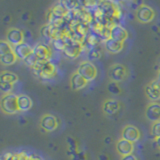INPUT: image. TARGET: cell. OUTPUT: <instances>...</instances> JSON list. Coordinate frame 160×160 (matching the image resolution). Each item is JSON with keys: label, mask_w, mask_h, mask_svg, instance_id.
Masks as SVG:
<instances>
[{"label": "cell", "mask_w": 160, "mask_h": 160, "mask_svg": "<svg viewBox=\"0 0 160 160\" xmlns=\"http://www.w3.org/2000/svg\"><path fill=\"white\" fill-rule=\"evenodd\" d=\"M121 160H138V159H137L136 156H135V155L129 154V155H126V156L121 157Z\"/></svg>", "instance_id": "cell-30"}, {"label": "cell", "mask_w": 160, "mask_h": 160, "mask_svg": "<svg viewBox=\"0 0 160 160\" xmlns=\"http://www.w3.org/2000/svg\"><path fill=\"white\" fill-rule=\"evenodd\" d=\"M18 59V57L16 56V54L13 52L5 54L3 56H0V62H1L3 65H12L16 62V60Z\"/></svg>", "instance_id": "cell-22"}, {"label": "cell", "mask_w": 160, "mask_h": 160, "mask_svg": "<svg viewBox=\"0 0 160 160\" xmlns=\"http://www.w3.org/2000/svg\"><path fill=\"white\" fill-rule=\"evenodd\" d=\"M88 84V81L85 78H83L77 71L72 74L70 78V86L73 90H79L84 88Z\"/></svg>", "instance_id": "cell-16"}, {"label": "cell", "mask_w": 160, "mask_h": 160, "mask_svg": "<svg viewBox=\"0 0 160 160\" xmlns=\"http://www.w3.org/2000/svg\"><path fill=\"white\" fill-rule=\"evenodd\" d=\"M121 136L123 139L128 140V141L132 143H135L140 139L141 134H140L139 129L137 127H135L134 125H126L122 129Z\"/></svg>", "instance_id": "cell-7"}, {"label": "cell", "mask_w": 160, "mask_h": 160, "mask_svg": "<svg viewBox=\"0 0 160 160\" xmlns=\"http://www.w3.org/2000/svg\"><path fill=\"white\" fill-rule=\"evenodd\" d=\"M18 76L13 72L10 71H3L0 74V83H8V84H14L17 82Z\"/></svg>", "instance_id": "cell-21"}, {"label": "cell", "mask_w": 160, "mask_h": 160, "mask_svg": "<svg viewBox=\"0 0 160 160\" xmlns=\"http://www.w3.org/2000/svg\"><path fill=\"white\" fill-rule=\"evenodd\" d=\"M50 12H51L53 15H55L56 17L59 18H64L65 16H67V14L69 13V10L67 9V7L65 6L63 2H60L50 9Z\"/></svg>", "instance_id": "cell-20"}, {"label": "cell", "mask_w": 160, "mask_h": 160, "mask_svg": "<svg viewBox=\"0 0 160 160\" xmlns=\"http://www.w3.org/2000/svg\"><path fill=\"white\" fill-rule=\"evenodd\" d=\"M158 68H159V71H160V63H159V65H158Z\"/></svg>", "instance_id": "cell-33"}, {"label": "cell", "mask_w": 160, "mask_h": 160, "mask_svg": "<svg viewBox=\"0 0 160 160\" xmlns=\"http://www.w3.org/2000/svg\"><path fill=\"white\" fill-rule=\"evenodd\" d=\"M52 45L54 49L57 50V51H64L65 48L67 46V43H66V40H64L63 37H60V38L53 40Z\"/></svg>", "instance_id": "cell-23"}, {"label": "cell", "mask_w": 160, "mask_h": 160, "mask_svg": "<svg viewBox=\"0 0 160 160\" xmlns=\"http://www.w3.org/2000/svg\"><path fill=\"white\" fill-rule=\"evenodd\" d=\"M145 95L154 102L160 99V82L158 80L150 82L145 86Z\"/></svg>", "instance_id": "cell-8"}, {"label": "cell", "mask_w": 160, "mask_h": 160, "mask_svg": "<svg viewBox=\"0 0 160 160\" xmlns=\"http://www.w3.org/2000/svg\"><path fill=\"white\" fill-rule=\"evenodd\" d=\"M110 38L124 43L125 40L128 38V32L121 25H114L110 28Z\"/></svg>", "instance_id": "cell-14"}, {"label": "cell", "mask_w": 160, "mask_h": 160, "mask_svg": "<svg viewBox=\"0 0 160 160\" xmlns=\"http://www.w3.org/2000/svg\"><path fill=\"white\" fill-rule=\"evenodd\" d=\"M101 55H102V52L98 47L90 48L88 51V58L90 60H98L101 57Z\"/></svg>", "instance_id": "cell-25"}, {"label": "cell", "mask_w": 160, "mask_h": 160, "mask_svg": "<svg viewBox=\"0 0 160 160\" xmlns=\"http://www.w3.org/2000/svg\"><path fill=\"white\" fill-rule=\"evenodd\" d=\"M157 80H158V81L160 82V72L158 73V76H157Z\"/></svg>", "instance_id": "cell-32"}, {"label": "cell", "mask_w": 160, "mask_h": 160, "mask_svg": "<svg viewBox=\"0 0 160 160\" xmlns=\"http://www.w3.org/2000/svg\"><path fill=\"white\" fill-rule=\"evenodd\" d=\"M145 116L150 121L157 122L160 121V103L151 102L145 110Z\"/></svg>", "instance_id": "cell-10"}, {"label": "cell", "mask_w": 160, "mask_h": 160, "mask_svg": "<svg viewBox=\"0 0 160 160\" xmlns=\"http://www.w3.org/2000/svg\"><path fill=\"white\" fill-rule=\"evenodd\" d=\"M87 43L91 46V48H93V47H96V45H97V43H98V37L96 36L95 34H93V33H91V34H89L88 35V37H87Z\"/></svg>", "instance_id": "cell-28"}, {"label": "cell", "mask_w": 160, "mask_h": 160, "mask_svg": "<svg viewBox=\"0 0 160 160\" xmlns=\"http://www.w3.org/2000/svg\"><path fill=\"white\" fill-rule=\"evenodd\" d=\"M104 46L105 49L110 53H119L120 51H122V49L124 47V43L116 41V40H114L112 38H109L104 42Z\"/></svg>", "instance_id": "cell-18"}, {"label": "cell", "mask_w": 160, "mask_h": 160, "mask_svg": "<svg viewBox=\"0 0 160 160\" xmlns=\"http://www.w3.org/2000/svg\"><path fill=\"white\" fill-rule=\"evenodd\" d=\"M77 72L81 75L83 78H85L87 81H93V80L97 77V68L96 66L92 63L88 61V60H85V61H82L79 64Z\"/></svg>", "instance_id": "cell-3"}, {"label": "cell", "mask_w": 160, "mask_h": 160, "mask_svg": "<svg viewBox=\"0 0 160 160\" xmlns=\"http://www.w3.org/2000/svg\"><path fill=\"white\" fill-rule=\"evenodd\" d=\"M33 53L36 55L39 60H49L51 58L52 51L48 45L38 43L33 47Z\"/></svg>", "instance_id": "cell-11"}, {"label": "cell", "mask_w": 160, "mask_h": 160, "mask_svg": "<svg viewBox=\"0 0 160 160\" xmlns=\"http://www.w3.org/2000/svg\"><path fill=\"white\" fill-rule=\"evenodd\" d=\"M6 41L13 47L24 42V33L18 28H10L6 34Z\"/></svg>", "instance_id": "cell-6"}, {"label": "cell", "mask_w": 160, "mask_h": 160, "mask_svg": "<svg viewBox=\"0 0 160 160\" xmlns=\"http://www.w3.org/2000/svg\"><path fill=\"white\" fill-rule=\"evenodd\" d=\"M155 141H156V144H157V146H158V148L160 149V138L156 139V140H155Z\"/></svg>", "instance_id": "cell-31"}, {"label": "cell", "mask_w": 160, "mask_h": 160, "mask_svg": "<svg viewBox=\"0 0 160 160\" xmlns=\"http://www.w3.org/2000/svg\"><path fill=\"white\" fill-rule=\"evenodd\" d=\"M13 50H14V53L16 54V56L18 57V59H21V60H25L33 53V48L25 42L13 47Z\"/></svg>", "instance_id": "cell-15"}, {"label": "cell", "mask_w": 160, "mask_h": 160, "mask_svg": "<svg viewBox=\"0 0 160 160\" xmlns=\"http://www.w3.org/2000/svg\"><path fill=\"white\" fill-rule=\"evenodd\" d=\"M38 58L36 57V55H35L34 53H32L31 55H30V56H28L26 59L24 60V62L26 63V65L27 66H30L31 68H33L35 65L37 64V62H38Z\"/></svg>", "instance_id": "cell-27"}, {"label": "cell", "mask_w": 160, "mask_h": 160, "mask_svg": "<svg viewBox=\"0 0 160 160\" xmlns=\"http://www.w3.org/2000/svg\"><path fill=\"white\" fill-rule=\"evenodd\" d=\"M17 101H18V107L19 111H28L32 107V100L29 96L25 94H19L17 95Z\"/></svg>", "instance_id": "cell-19"}, {"label": "cell", "mask_w": 160, "mask_h": 160, "mask_svg": "<svg viewBox=\"0 0 160 160\" xmlns=\"http://www.w3.org/2000/svg\"><path fill=\"white\" fill-rule=\"evenodd\" d=\"M32 71L37 77L46 80L53 78L57 74V68L50 60H38Z\"/></svg>", "instance_id": "cell-1"}, {"label": "cell", "mask_w": 160, "mask_h": 160, "mask_svg": "<svg viewBox=\"0 0 160 160\" xmlns=\"http://www.w3.org/2000/svg\"><path fill=\"white\" fill-rule=\"evenodd\" d=\"M151 135H152L155 140L160 138V121L154 122L152 124V126H151Z\"/></svg>", "instance_id": "cell-26"}, {"label": "cell", "mask_w": 160, "mask_h": 160, "mask_svg": "<svg viewBox=\"0 0 160 160\" xmlns=\"http://www.w3.org/2000/svg\"><path fill=\"white\" fill-rule=\"evenodd\" d=\"M81 51H82L81 44H80V42L76 41V40H74V41L67 43V46L63 52L68 58L76 59L80 55V53H81Z\"/></svg>", "instance_id": "cell-12"}, {"label": "cell", "mask_w": 160, "mask_h": 160, "mask_svg": "<svg viewBox=\"0 0 160 160\" xmlns=\"http://www.w3.org/2000/svg\"><path fill=\"white\" fill-rule=\"evenodd\" d=\"M102 109H103V112L107 115L116 114L120 109V103L117 101V100L107 99L104 101Z\"/></svg>", "instance_id": "cell-17"}, {"label": "cell", "mask_w": 160, "mask_h": 160, "mask_svg": "<svg viewBox=\"0 0 160 160\" xmlns=\"http://www.w3.org/2000/svg\"><path fill=\"white\" fill-rule=\"evenodd\" d=\"M155 18V11L152 7L142 4L136 10V19L141 23H149Z\"/></svg>", "instance_id": "cell-4"}, {"label": "cell", "mask_w": 160, "mask_h": 160, "mask_svg": "<svg viewBox=\"0 0 160 160\" xmlns=\"http://www.w3.org/2000/svg\"><path fill=\"white\" fill-rule=\"evenodd\" d=\"M109 78L114 82H121L127 76V70L122 64H113L109 68Z\"/></svg>", "instance_id": "cell-5"}, {"label": "cell", "mask_w": 160, "mask_h": 160, "mask_svg": "<svg viewBox=\"0 0 160 160\" xmlns=\"http://www.w3.org/2000/svg\"><path fill=\"white\" fill-rule=\"evenodd\" d=\"M0 107H1L2 112H4L5 114H15L19 112L17 95L12 93L4 94L1 98Z\"/></svg>", "instance_id": "cell-2"}, {"label": "cell", "mask_w": 160, "mask_h": 160, "mask_svg": "<svg viewBox=\"0 0 160 160\" xmlns=\"http://www.w3.org/2000/svg\"><path fill=\"white\" fill-rule=\"evenodd\" d=\"M116 150L118 154L121 155V157L132 154V152L134 151V143L121 138L116 142Z\"/></svg>", "instance_id": "cell-13"}, {"label": "cell", "mask_w": 160, "mask_h": 160, "mask_svg": "<svg viewBox=\"0 0 160 160\" xmlns=\"http://www.w3.org/2000/svg\"><path fill=\"white\" fill-rule=\"evenodd\" d=\"M0 88H1V91L5 94L10 93V91L13 88V84H8V83H0Z\"/></svg>", "instance_id": "cell-29"}, {"label": "cell", "mask_w": 160, "mask_h": 160, "mask_svg": "<svg viewBox=\"0 0 160 160\" xmlns=\"http://www.w3.org/2000/svg\"><path fill=\"white\" fill-rule=\"evenodd\" d=\"M40 125L45 131H54L58 128V120L51 114H45L40 119Z\"/></svg>", "instance_id": "cell-9"}, {"label": "cell", "mask_w": 160, "mask_h": 160, "mask_svg": "<svg viewBox=\"0 0 160 160\" xmlns=\"http://www.w3.org/2000/svg\"><path fill=\"white\" fill-rule=\"evenodd\" d=\"M13 47L12 45H10L6 40H2L0 42V56H3L5 54H8V53H11L13 52Z\"/></svg>", "instance_id": "cell-24"}]
</instances>
